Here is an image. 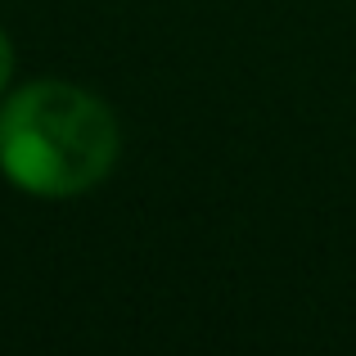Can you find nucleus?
Masks as SVG:
<instances>
[{
  "instance_id": "1",
  "label": "nucleus",
  "mask_w": 356,
  "mask_h": 356,
  "mask_svg": "<svg viewBox=\"0 0 356 356\" xmlns=\"http://www.w3.org/2000/svg\"><path fill=\"white\" fill-rule=\"evenodd\" d=\"M122 154L118 113L77 81H27L0 99V176L32 199H77Z\"/></svg>"
},
{
  "instance_id": "2",
  "label": "nucleus",
  "mask_w": 356,
  "mask_h": 356,
  "mask_svg": "<svg viewBox=\"0 0 356 356\" xmlns=\"http://www.w3.org/2000/svg\"><path fill=\"white\" fill-rule=\"evenodd\" d=\"M9 81H14V41H9V32L0 27V99H5Z\"/></svg>"
}]
</instances>
